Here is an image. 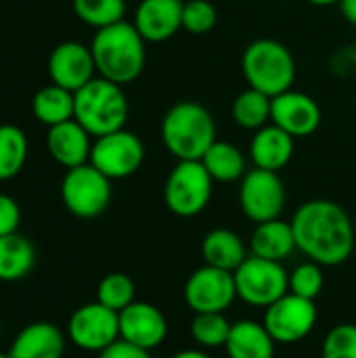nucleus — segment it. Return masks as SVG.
Segmentation results:
<instances>
[{"instance_id":"obj_28","label":"nucleus","mask_w":356,"mask_h":358,"mask_svg":"<svg viewBox=\"0 0 356 358\" xmlns=\"http://www.w3.org/2000/svg\"><path fill=\"white\" fill-rule=\"evenodd\" d=\"M29 153V143L25 132L15 124H0V180L15 178Z\"/></svg>"},{"instance_id":"obj_2","label":"nucleus","mask_w":356,"mask_h":358,"mask_svg":"<svg viewBox=\"0 0 356 358\" xmlns=\"http://www.w3.org/2000/svg\"><path fill=\"white\" fill-rule=\"evenodd\" d=\"M145 38L138 34L134 23L120 21L109 27L97 29L90 42L97 73L120 86L134 82L147 63Z\"/></svg>"},{"instance_id":"obj_23","label":"nucleus","mask_w":356,"mask_h":358,"mask_svg":"<svg viewBox=\"0 0 356 358\" xmlns=\"http://www.w3.org/2000/svg\"><path fill=\"white\" fill-rule=\"evenodd\" d=\"M204 262L229 273H235L250 256V245L231 229H212L201 239Z\"/></svg>"},{"instance_id":"obj_7","label":"nucleus","mask_w":356,"mask_h":358,"mask_svg":"<svg viewBox=\"0 0 356 358\" xmlns=\"http://www.w3.org/2000/svg\"><path fill=\"white\" fill-rule=\"evenodd\" d=\"M111 178L90 162L65 172L61 180V201L65 210L82 220L99 218L111 203Z\"/></svg>"},{"instance_id":"obj_35","label":"nucleus","mask_w":356,"mask_h":358,"mask_svg":"<svg viewBox=\"0 0 356 358\" xmlns=\"http://www.w3.org/2000/svg\"><path fill=\"white\" fill-rule=\"evenodd\" d=\"M19 224H21L19 203L10 195L0 193V237L19 233Z\"/></svg>"},{"instance_id":"obj_3","label":"nucleus","mask_w":356,"mask_h":358,"mask_svg":"<svg viewBox=\"0 0 356 358\" xmlns=\"http://www.w3.org/2000/svg\"><path fill=\"white\" fill-rule=\"evenodd\" d=\"M162 143L176 162L197 159L216 141V124L212 113L197 101L174 103L162 120Z\"/></svg>"},{"instance_id":"obj_9","label":"nucleus","mask_w":356,"mask_h":358,"mask_svg":"<svg viewBox=\"0 0 356 358\" xmlns=\"http://www.w3.org/2000/svg\"><path fill=\"white\" fill-rule=\"evenodd\" d=\"M287 193L279 172L252 168L239 180V206L254 224L281 218Z\"/></svg>"},{"instance_id":"obj_10","label":"nucleus","mask_w":356,"mask_h":358,"mask_svg":"<svg viewBox=\"0 0 356 358\" xmlns=\"http://www.w3.org/2000/svg\"><path fill=\"white\" fill-rule=\"evenodd\" d=\"M67 340L84 352H103L120 340V313L97 300L82 304L67 321Z\"/></svg>"},{"instance_id":"obj_22","label":"nucleus","mask_w":356,"mask_h":358,"mask_svg":"<svg viewBox=\"0 0 356 358\" xmlns=\"http://www.w3.org/2000/svg\"><path fill=\"white\" fill-rule=\"evenodd\" d=\"M296 250L298 248H296L292 222H285L281 218L256 224V229L250 237V254L264 258V260L283 262Z\"/></svg>"},{"instance_id":"obj_18","label":"nucleus","mask_w":356,"mask_h":358,"mask_svg":"<svg viewBox=\"0 0 356 358\" xmlns=\"http://www.w3.org/2000/svg\"><path fill=\"white\" fill-rule=\"evenodd\" d=\"M92 143H94V138L76 120L57 124V126L48 128V134H46V149H48L50 157L65 170L88 164Z\"/></svg>"},{"instance_id":"obj_30","label":"nucleus","mask_w":356,"mask_h":358,"mask_svg":"<svg viewBox=\"0 0 356 358\" xmlns=\"http://www.w3.org/2000/svg\"><path fill=\"white\" fill-rule=\"evenodd\" d=\"M71 6L76 17L94 29L109 27L126 17V0H71Z\"/></svg>"},{"instance_id":"obj_34","label":"nucleus","mask_w":356,"mask_h":358,"mask_svg":"<svg viewBox=\"0 0 356 358\" xmlns=\"http://www.w3.org/2000/svg\"><path fill=\"white\" fill-rule=\"evenodd\" d=\"M321 358H356L355 323H340L327 331L321 344Z\"/></svg>"},{"instance_id":"obj_14","label":"nucleus","mask_w":356,"mask_h":358,"mask_svg":"<svg viewBox=\"0 0 356 358\" xmlns=\"http://www.w3.org/2000/svg\"><path fill=\"white\" fill-rule=\"evenodd\" d=\"M48 76L52 84L78 92L92 78H97V65L90 46L76 40L57 44L48 55Z\"/></svg>"},{"instance_id":"obj_27","label":"nucleus","mask_w":356,"mask_h":358,"mask_svg":"<svg viewBox=\"0 0 356 358\" xmlns=\"http://www.w3.org/2000/svg\"><path fill=\"white\" fill-rule=\"evenodd\" d=\"M271 103L273 99L269 94L248 86V90L235 96L231 117L239 128L256 132L262 126L271 124Z\"/></svg>"},{"instance_id":"obj_24","label":"nucleus","mask_w":356,"mask_h":358,"mask_svg":"<svg viewBox=\"0 0 356 358\" xmlns=\"http://www.w3.org/2000/svg\"><path fill=\"white\" fill-rule=\"evenodd\" d=\"M36 264V248L34 243L19 235L0 237V281L15 283L25 279Z\"/></svg>"},{"instance_id":"obj_36","label":"nucleus","mask_w":356,"mask_h":358,"mask_svg":"<svg viewBox=\"0 0 356 358\" xmlns=\"http://www.w3.org/2000/svg\"><path fill=\"white\" fill-rule=\"evenodd\" d=\"M99 358H151L149 350H143L138 346H132L124 340H118L103 352H99Z\"/></svg>"},{"instance_id":"obj_19","label":"nucleus","mask_w":356,"mask_h":358,"mask_svg":"<svg viewBox=\"0 0 356 358\" xmlns=\"http://www.w3.org/2000/svg\"><path fill=\"white\" fill-rule=\"evenodd\" d=\"M67 348V336L48 321H36L25 325L8 348L10 358H63Z\"/></svg>"},{"instance_id":"obj_32","label":"nucleus","mask_w":356,"mask_h":358,"mask_svg":"<svg viewBox=\"0 0 356 358\" xmlns=\"http://www.w3.org/2000/svg\"><path fill=\"white\" fill-rule=\"evenodd\" d=\"M321 264L306 260L302 264H298L292 273H290V294L306 298V300H317L325 287V275H323Z\"/></svg>"},{"instance_id":"obj_1","label":"nucleus","mask_w":356,"mask_h":358,"mask_svg":"<svg viewBox=\"0 0 356 358\" xmlns=\"http://www.w3.org/2000/svg\"><path fill=\"white\" fill-rule=\"evenodd\" d=\"M296 248L321 266H340L350 260L356 245L350 214L332 199L304 201L292 216Z\"/></svg>"},{"instance_id":"obj_13","label":"nucleus","mask_w":356,"mask_h":358,"mask_svg":"<svg viewBox=\"0 0 356 358\" xmlns=\"http://www.w3.org/2000/svg\"><path fill=\"white\" fill-rule=\"evenodd\" d=\"M187 306L195 313H225L237 300L235 275L210 264L199 266L187 277L183 289Z\"/></svg>"},{"instance_id":"obj_25","label":"nucleus","mask_w":356,"mask_h":358,"mask_svg":"<svg viewBox=\"0 0 356 358\" xmlns=\"http://www.w3.org/2000/svg\"><path fill=\"white\" fill-rule=\"evenodd\" d=\"M31 113L40 124H44L48 128L69 122V120H73V113H76V96L71 90L61 88L50 82L34 94Z\"/></svg>"},{"instance_id":"obj_26","label":"nucleus","mask_w":356,"mask_h":358,"mask_svg":"<svg viewBox=\"0 0 356 358\" xmlns=\"http://www.w3.org/2000/svg\"><path fill=\"white\" fill-rule=\"evenodd\" d=\"M201 164L214 178V182H237L248 172V159L243 151L229 141H214L201 157Z\"/></svg>"},{"instance_id":"obj_38","label":"nucleus","mask_w":356,"mask_h":358,"mask_svg":"<svg viewBox=\"0 0 356 358\" xmlns=\"http://www.w3.org/2000/svg\"><path fill=\"white\" fill-rule=\"evenodd\" d=\"M170 358H212L204 348H187V350H180L176 352L174 357Z\"/></svg>"},{"instance_id":"obj_17","label":"nucleus","mask_w":356,"mask_h":358,"mask_svg":"<svg viewBox=\"0 0 356 358\" xmlns=\"http://www.w3.org/2000/svg\"><path fill=\"white\" fill-rule=\"evenodd\" d=\"M185 0H141L134 10V27L145 42H166L183 29Z\"/></svg>"},{"instance_id":"obj_4","label":"nucleus","mask_w":356,"mask_h":358,"mask_svg":"<svg viewBox=\"0 0 356 358\" xmlns=\"http://www.w3.org/2000/svg\"><path fill=\"white\" fill-rule=\"evenodd\" d=\"M241 71L250 88H256L273 99L294 88L296 59L283 42L258 38L245 46Z\"/></svg>"},{"instance_id":"obj_20","label":"nucleus","mask_w":356,"mask_h":358,"mask_svg":"<svg viewBox=\"0 0 356 358\" xmlns=\"http://www.w3.org/2000/svg\"><path fill=\"white\" fill-rule=\"evenodd\" d=\"M296 138L273 122L254 132L250 143V159L254 168L281 172L294 157Z\"/></svg>"},{"instance_id":"obj_12","label":"nucleus","mask_w":356,"mask_h":358,"mask_svg":"<svg viewBox=\"0 0 356 358\" xmlns=\"http://www.w3.org/2000/svg\"><path fill=\"white\" fill-rule=\"evenodd\" d=\"M317 321H319L317 304L313 300L294 296L290 292L283 298H279L275 304L264 308V319H262L273 340L285 346L306 340L315 331Z\"/></svg>"},{"instance_id":"obj_6","label":"nucleus","mask_w":356,"mask_h":358,"mask_svg":"<svg viewBox=\"0 0 356 358\" xmlns=\"http://www.w3.org/2000/svg\"><path fill=\"white\" fill-rule=\"evenodd\" d=\"M214 178L197 159L176 162L164 182V203L178 218L199 216L212 199Z\"/></svg>"},{"instance_id":"obj_29","label":"nucleus","mask_w":356,"mask_h":358,"mask_svg":"<svg viewBox=\"0 0 356 358\" xmlns=\"http://www.w3.org/2000/svg\"><path fill=\"white\" fill-rule=\"evenodd\" d=\"M231 325L233 323L225 317V313H201L191 321V338L204 350L225 348Z\"/></svg>"},{"instance_id":"obj_39","label":"nucleus","mask_w":356,"mask_h":358,"mask_svg":"<svg viewBox=\"0 0 356 358\" xmlns=\"http://www.w3.org/2000/svg\"><path fill=\"white\" fill-rule=\"evenodd\" d=\"M315 6H334V4H340V0H306Z\"/></svg>"},{"instance_id":"obj_8","label":"nucleus","mask_w":356,"mask_h":358,"mask_svg":"<svg viewBox=\"0 0 356 358\" xmlns=\"http://www.w3.org/2000/svg\"><path fill=\"white\" fill-rule=\"evenodd\" d=\"M233 275L237 298L254 308H269L290 292V273L281 262L250 254Z\"/></svg>"},{"instance_id":"obj_15","label":"nucleus","mask_w":356,"mask_h":358,"mask_svg":"<svg viewBox=\"0 0 356 358\" xmlns=\"http://www.w3.org/2000/svg\"><path fill=\"white\" fill-rule=\"evenodd\" d=\"M323 113L319 103L300 90H287L273 96L271 122L292 134L294 138H306L315 134L321 126Z\"/></svg>"},{"instance_id":"obj_31","label":"nucleus","mask_w":356,"mask_h":358,"mask_svg":"<svg viewBox=\"0 0 356 358\" xmlns=\"http://www.w3.org/2000/svg\"><path fill=\"white\" fill-rule=\"evenodd\" d=\"M136 300V285L126 273H109L97 285V302L122 313Z\"/></svg>"},{"instance_id":"obj_40","label":"nucleus","mask_w":356,"mask_h":358,"mask_svg":"<svg viewBox=\"0 0 356 358\" xmlns=\"http://www.w3.org/2000/svg\"><path fill=\"white\" fill-rule=\"evenodd\" d=\"M0 358H10V357H8V352H0Z\"/></svg>"},{"instance_id":"obj_21","label":"nucleus","mask_w":356,"mask_h":358,"mask_svg":"<svg viewBox=\"0 0 356 358\" xmlns=\"http://www.w3.org/2000/svg\"><path fill=\"white\" fill-rule=\"evenodd\" d=\"M275 346L277 342L266 331L264 323L241 319L231 325L225 350L229 358H275Z\"/></svg>"},{"instance_id":"obj_11","label":"nucleus","mask_w":356,"mask_h":358,"mask_svg":"<svg viewBox=\"0 0 356 358\" xmlns=\"http://www.w3.org/2000/svg\"><path fill=\"white\" fill-rule=\"evenodd\" d=\"M143 162L145 145L134 132L126 128L115 130L111 134H103L92 143L90 164L111 180H122L136 174Z\"/></svg>"},{"instance_id":"obj_5","label":"nucleus","mask_w":356,"mask_h":358,"mask_svg":"<svg viewBox=\"0 0 356 358\" xmlns=\"http://www.w3.org/2000/svg\"><path fill=\"white\" fill-rule=\"evenodd\" d=\"M73 120L80 122L92 138L126 128L130 107L126 92L120 84L97 76L78 92H73Z\"/></svg>"},{"instance_id":"obj_16","label":"nucleus","mask_w":356,"mask_h":358,"mask_svg":"<svg viewBox=\"0 0 356 358\" xmlns=\"http://www.w3.org/2000/svg\"><path fill=\"white\" fill-rule=\"evenodd\" d=\"M166 338L168 319L155 304L134 300L120 313V340L151 352L159 348Z\"/></svg>"},{"instance_id":"obj_37","label":"nucleus","mask_w":356,"mask_h":358,"mask_svg":"<svg viewBox=\"0 0 356 358\" xmlns=\"http://www.w3.org/2000/svg\"><path fill=\"white\" fill-rule=\"evenodd\" d=\"M340 10L342 17L356 27V0H340Z\"/></svg>"},{"instance_id":"obj_33","label":"nucleus","mask_w":356,"mask_h":358,"mask_svg":"<svg viewBox=\"0 0 356 358\" xmlns=\"http://www.w3.org/2000/svg\"><path fill=\"white\" fill-rule=\"evenodd\" d=\"M218 23V10L210 0H185L183 4V29L193 36L212 31Z\"/></svg>"}]
</instances>
